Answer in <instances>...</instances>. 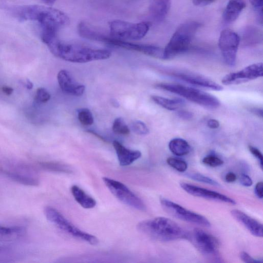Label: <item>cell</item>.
Returning a JSON list of instances; mask_svg holds the SVG:
<instances>
[{"instance_id": "41", "label": "cell", "mask_w": 263, "mask_h": 263, "mask_svg": "<svg viewBox=\"0 0 263 263\" xmlns=\"http://www.w3.org/2000/svg\"><path fill=\"white\" fill-rule=\"evenodd\" d=\"M262 182L260 181L257 183V184L255 185V193L256 195V196L262 199L263 197V193H262Z\"/></svg>"}, {"instance_id": "22", "label": "cell", "mask_w": 263, "mask_h": 263, "mask_svg": "<svg viewBox=\"0 0 263 263\" xmlns=\"http://www.w3.org/2000/svg\"><path fill=\"white\" fill-rule=\"evenodd\" d=\"M25 228L22 226L5 227L0 225V241H12L25 236Z\"/></svg>"}, {"instance_id": "30", "label": "cell", "mask_w": 263, "mask_h": 263, "mask_svg": "<svg viewBox=\"0 0 263 263\" xmlns=\"http://www.w3.org/2000/svg\"><path fill=\"white\" fill-rule=\"evenodd\" d=\"M167 164L179 172H184L187 168V164L182 160L174 158L169 157L167 159Z\"/></svg>"}, {"instance_id": "36", "label": "cell", "mask_w": 263, "mask_h": 263, "mask_svg": "<svg viewBox=\"0 0 263 263\" xmlns=\"http://www.w3.org/2000/svg\"><path fill=\"white\" fill-rule=\"evenodd\" d=\"M249 149L251 153L258 159L260 165V167L262 168V155L261 152L256 147L253 146L252 145L249 146Z\"/></svg>"}, {"instance_id": "46", "label": "cell", "mask_w": 263, "mask_h": 263, "mask_svg": "<svg viewBox=\"0 0 263 263\" xmlns=\"http://www.w3.org/2000/svg\"><path fill=\"white\" fill-rule=\"evenodd\" d=\"M42 3L48 5H52L57 0H41Z\"/></svg>"}, {"instance_id": "8", "label": "cell", "mask_w": 263, "mask_h": 263, "mask_svg": "<svg viewBox=\"0 0 263 263\" xmlns=\"http://www.w3.org/2000/svg\"><path fill=\"white\" fill-rule=\"evenodd\" d=\"M103 181L111 194L121 202L136 210H145L143 201L125 184L105 177L103 178Z\"/></svg>"}, {"instance_id": "39", "label": "cell", "mask_w": 263, "mask_h": 263, "mask_svg": "<svg viewBox=\"0 0 263 263\" xmlns=\"http://www.w3.org/2000/svg\"><path fill=\"white\" fill-rule=\"evenodd\" d=\"M216 0H192L194 5L197 7H204L213 3Z\"/></svg>"}, {"instance_id": "47", "label": "cell", "mask_w": 263, "mask_h": 263, "mask_svg": "<svg viewBox=\"0 0 263 263\" xmlns=\"http://www.w3.org/2000/svg\"><path fill=\"white\" fill-rule=\"evenodd\" d=\"M26 87H27V89H31L33 87V84L30 81L27 80Z\"/></svg>"}, {"instance_id": "29", "label": "cell", "mask_w": 263, "mask_h": 263, "mask_svg": "<svg viewBox=\"0 0 263 263\" xmlns=\"http://www.w3.org/2000/svg\"><path fill=\"white\" fill-rule=\"evenodd\" d=\"M78 118L80 122L83 125H90L93 124L94 119L90 110L86 108H80L77 110Z\"/></svg>"}, {"instance_id": "32", "label": "cell", "mask_w": 263, "mask_h": 263, "mask_svg": "<svg viewBox=\"0 0 263 263\" xmlns=\"http://www.w3.org/2000/svg\"><path fill=\"white\" fill-rule=\"evenodd\" d=\"M131 129L136 134L146 135L149 133V129L146 125L141 121L136 120L131 123Z\"/></svg>"}, {"instance_id": "33", "label": "cell", "mask_w": 263, "mask_h": 263, "mask_svg": "<svg viewBox=\"0 0 263 263\" xmlns=\"http://www.w3.org/2000/svg\"><path fill=\"white\" fill-rule=\"evenodd\" d=\"M202 161L204 164L211 167L219 166L223 163L221 159L213 155H208L204 157Z\"/></svg>"}, {"instance_id": "17", "label": "cell", "mask_w": 263, "mask_h": 263, "mask_svg": "<svg viewBox=\"0 0 263 263\" xmlns=\"http://www.w3.org/2000/svg\"><path fill=\"white\" fill-rule=\"evenodd\" d=\"M231 214L253 235L257 237H262V224L259 221L239 210H232L231 211Z\"/></svg>"}, {"instance_id": "9", "label": "cell", "mask_w": 263, "mask_h": 263, "mask_svg": "<svg viewBox=\"0 0 263 263\" xmlns=\"http://www.w3.org/2000/svg\"><path fill=\"white\" fill-rule=\"evenodd\" d=\"M160 202L163 209L172 217L200 226L211 227L210 221L200 214L187 210L166 198H161Z\"/></svg>"}, {"instance_id": "44", "label": "cell", "mask_w": 263, "mask_h": 263, "mask_svg": "<svg viewBox=\"0 0 263 263\" xmlns=\"http://www.w3.org/2000/svg\"><path fill=\"white\" fill-rule=\"evenodd\" d=\"M2 90L3 92L7 95H10L12 94L13 90L12 88L7 86H3L2 88Z\"/></svg>"}, {"instance_id": "24", "label": "cell", "mask_w": 263, "mask_h": 263, "mask_svg": "<svg viewBox=\"0 0 263 263\" xmlns=\"http://www.w3.org/2000/svg\"><path fill=\"white\" fill-rule=\"evenodd\" d=\"M152 100L158 105L169 110H176L184 105L180 99H168L158 96H152Z\"/></svg>"}, {"instance_id": "27", "label": "cell", "mask_w": 263, "mask_h": 263, "mask_svg": "<svg viewBox=\"0 0 263 263\" xmlns=\"http://www.w3.org/2000/svg\"><path fill=\"white\" fill-rule=\"evenodd\" d=\"M39 167L42 170L50 172H69L70 171L68 166L54 162H40Z\"/></svg>"}, {"instance_id": "10", "label": "cell", "mask_w": 263, "mask_h": 263, "mask_svg": "<svg viewBox=\"0 0 263 263\" xmlns=\"http://www.w3.org/2000/svg\"><path fill=\"white\" fill-rule=\"evenodd\" d=\"M187 238H189L197 250L206 257L212 258L218 256L219 242L212 235L196 228L187 235Z\"/></svg>"}, {"instance_id": "13", "label": "cell", "mask_w": 263, "mask_h": 263, "mask_svg": "<svg viewBox=\"0 0 263 263\" xmlns=\"http://www.w3.org/2000/svg\"><path fill=\"white\" fill-rule=\"evenodd\" d=\"M0 173L10 180L28 186H37L39 179L34 170L25 165L0 166Z\"/></svg>"}, {"instance_id": "3", "label": "cell", "mask_w": 263, "mask_h": 263, "mask_svg": "<svg viewBox=\"0 0 263 263\" xmlns=\"http://www.w3.org/2000/svg\"><path fill=\"white\" fill-rule=\"evenodd\" d=\"M55 56L72 63H84L107 59L111 55L110 51L89 47L79 44H67L59 41L51 52Z\"/></svg>"}, {"instance_id": "6", "label": "cell", "mask_w": 263, "mask_h": 263, "mask_svg": "<svg viewBox=\"0 0 263 263\" xmlns=\"http://www.w3.org/2000/svg\"><path fill=\"white\" fill-rule=\"evenodd\" d=\"M44 212L47 220L61 231L90 245H96L98 243L97 237L77 228L55 208L46 206L44 209Z\"/></svg>"}, {"instance_id": "28", "label": "cell", "mask_w": 263, "mask_h": 263, "mask_svg": "<svg viewBox=\"0 0 263 263\" xmlns=\"http://www.w3.org/2000/svg\"><path fill=\"white\" fill-rule=\"evenodd\" d=\"M112 129L115 134L119 135H126L130 133L128 126L121 117L117 118L114 120Z\"/></svg>"}, {"instance_id": "40", "label": "cell", "mask_w": 263, "mask_h": 263, "mask_svg": "<svg viewBox=\"0 0 263 263\" xmlns=\"http://www.w3.org/2000/svg\"><path fill=\"white\" fill-rule=\"evenodd\" d=\"M178 116L183 120H190L193 117L192 112L184 110H179L177 112Z\"/></svg>"}, {"instance_id": "14", "label": "cell", "mask_w": 263, "mask_h": 263, "mask_svg": "<svg viewBox=\"0 0 263 263\" xmlns=\"http://www.w3.org/2000/svg\"><path fill=\"white\" fill-rule=\"evenodd\" d=\"M262 73V63H254L239 71L226 75L221 82L226 85L240 84L261 77Z\"/></svg>"}, {"instance_id": "11", "label": "cell", "mask_w": 263, "mask_h": 263, "mask_svg": "<svg viewBox=\"0 0 263 263\" xmlns=\"http://www.w3.org/2000/svg\"><path fill=\"white\" fill-rule=\"evenodd\" d=\"M98 42H101L127 50L138 51L146 55L159 59H163V49L154 45L138 44L120 40L102 33L99 35Z\"/></svg>"}, {"instance_id": "16", "label": "cell", "mask_w": 263, "mask_h": 263, "mask_svg": "<svg viewBox=\"0 0 263 263\" xmlns=\"http://www.w3.org/2000/svg\"><path fill=\"white\" fill-rule=\"evenodd\" d=\"M57 79L61 89L65 93L74 96H81L84 93L85 86L77 82L68 71L61 70Z\"/></svg>"}, {"instance_id": "35", "label": "cell", "mask_w": 263, "mask_h": 263, "mask_svg": "<svg viewBox=\"0 0 263 263\" xmlns=\"http://www.w3.org/2000/svg\"><path fill=\"white\" fill-rule=\"evenodd\" d=\"M250 3L254 9L258 13V16L260 17V23H262V1L263 0H249Z\"/></svg>"}, {"instance_id": "38", "label": "cell", "mask_w": 263, "mask_h": 263, "mask_svg": "<svg viewBox=\"0 0 263 263\" xmlns=\"http://www.w3.org/2000/svg\"><path fill=\"white\" fill-rule=\"evenodd\" d=\"M239 181L240 183L245 186H250L253 184L252 179L246 174H241L239 177Z\"/></svg>"}, {"instance_id": "23", "label": "cell", "mask_w": 263, "mask_h": 263, "mask_svg": "<svg viewBox=\"0 0 263 263\" xmlns=\"http://www.w3.org/2000/svg\"><path fill=\"white\" fill-rule=\"evenodd\" d=\"M70 190L76 201L83 208L88 209L96 206V200L78 186L72 185Z\"/></svg>"}, {"instance_id": "18", "label": "cell", "mask_w": 263, "mask_h": 263, "mask_svg": "<svg viewBox=\"0 0 263 263\" xmlns=\"http://www.w3.org/2000/svg\"><path fill=\"white\" fill-rule=\"evenodd\" d=\"M174 75L178 79L194 85L215 91H220L223 89L222 86L220 85L203 76L184 72L176 73Z\"/></svg>"}, {"instance_id": "37", "label": "cell", "mask_w": 263, "mask_h": 263, "mask_svg": "<svg viewBox=\"0 0 263 263\" xmlns=\"http://www.w3.org/2000/svg\"><path fill=\"white\" fill-rule=\"evenodd\" d=\"M240 258L245 262H259L261 261L254 259L248 253L244 251L240 253Z\"/></svg>"}, {"instance_id": "2", "label": "cell", "mask_w": 263, "mask_h": 263, "mask_svg": "<svg viewBox=\"0 0 263 263\" xmlns=\"http://www.w3.org/2000/svg\"><path fill=\"white\" fill-rule=\"evenodd\" d=\"M141 233L161 242H168L187 238L188 234L178 223L164 217L143 220L137 226Z\"/></svg>"}, {"instance_id": "45", "label": "cell", "mask_w": 263, "mask_h": 263, "mask_svg": "<svg viewBox=\"0 0 263 263\" xmlns=\"http://www.w3.org/2000/svg\"><path fill=\"white\" fill-rule=\"evenodd\" d=\"M252 111L255 114L257 115L258 116L262 117V110L261 109L259 108H254L252 110Z\"/></svg>"}, {"instance_id": "15", "label": "cell", "mask_w": 263, "mask_h": 263, "mask_svg": "<svg viewBox=\"0 0 263 263\" xmlns=\"http://www.w3.org/2000/svg\"><path fill=\"white\" fill-rule=\"evenodd\" d=\"M180 185L184 191L194 196L231 204L236 203L235 200L230 197L214 191L185 182H181Z\"/></svg>"}, {"instance_id": "31", "label": "cell", "mask_w": 263, "mask_h": 263, "mask_svg": "<svg viewBox=\"0 0 263 263\" xmlns=\"http://www.w3.org/2000/svg\"><path fill=\"white\" fill-rule=\"evenodd\" d=\"M186 176L194 180L208 184L214 186H218L219 184L212 178L198 173H192L186 174Z\"/></svg>"}, {"instance_id": "20", "label": "cell", "mask_w": 263, "mask_h": 263, "mask_svg": "<svg viewBox=\"0 0 263 263\" xmlns=\"http://www.w3.org/2000/svg\"><path fill=\"white\" fill-rule=\"evenodd\" d=\"M171 0H149V11L156 21H163L171 8Z\"/></svg>"}, {"instance_id": "12", "label": "cell", "mask_w": 263, "mask_h": 263, "mask_svg": "<svg viewBox=\"0 0 263 263\" xmlns=\"http://www.w3.org/2000/svg\"><path fill=\"white\" fill-rule=\"evenodd\" d=\"M240 37L235 31L225 29L220 33L218 46L225 63L230 66L235 65Z\"/></svg>"}, {"instance_id": "1", "label": "cell", "mask_w": 263, "mask_h": 263, "mask_svg": "<svg viewBox=\"0 0 263 263\" xmlns=\"http://www.w3.org/2000/svg\"><path fill=\"white\" fill-rule=\"evenodd\" d=\"M3 9L20 21H37L42 30L58 31L68 25L70 19L63 11L49 6L39 5H5Z\"/></svg>"}, {"instance_id": "19", "label": "cell", "mask_w": 263, "mask_h": 263, "mask_svg": "<svg viewBox=\"0 0 263 263\" xmlns=\"http://www.w3.org/2000/svg\"><path fill=\"white\" fill-rule=\"evenodd\" d=\"M112 145L119 164L121 166L129 165L141 156V153L140 151L129 149L117 140H114Z\"/></svg>"}, {"instance_id": "7", "label": "cell", "mask_w": 263, "mask_h": 263, "mask_svg": "<svg viewBox=\"0 0 263 263\" xmlns=\"http://www.w3.org/2000/svg\"><path fill=\"white\" fill-rule=\"evenodd\" d=\"M151 24L143 21L131 23L116 20L109 23L110 35L120 40H139L144 37L149 30Z\"/></svg>"}, {"instance_id": "4", "label": "cell", "mask_w": 263, "mask_h": 263, "mask_svg": "<svg viewBox=\"0 0 263 263\" xmlns=\"http://www.w3.org/2000/svg\"><path fill=\"white\" fill-rule=\"evenodd\" d=\"M201 26L197 21H188L180 25L163 49V59H172L187 51Z\"/></svg>"}, {"instance_id": "25", "label": "cell", "mask_w": 263, "mask_h": 263, "mask_svg": "<svg viewBox=\"0 0 263 263\" xmlns=\"http://www.w3.org/2000/svg\"><path fill=\"white\" fill-rule=\"evenodd\" d=\"M168 147L171 152L177 156L186 155L191 151V146L188 142L179 138L171 140L169 142Z\"/></svg>"}, {"instance_id": "34", "label": "cell", "mask_w": 263, "mask_h": 263, "mask_svg": "<svg viewBox=\"0 0 263 263\" xmlns=\"http://www.w3.org/2000/svg\"><path fill=\"white\" fill-rule=\"evenodd\" d=\"M50 99V95L49 92L44 88H39L36 90L35 99L40 103H45Z\"/></svg>"}, {"instance_id": "26", "label": "cell", "mask_w": 263, "mask_h": 263, "mask_svg": "<svg viewBox=\"0 0 263 263\" xmlns=\"http://www.w3.org/2000/svg\"><path fill=\"white\" fill-rule=\"evenodd\" d=\"M262 32L258 28L248 26L243 31L242 38L247 44H255L262 39Z\"/></svg>"}, {"instance_id": "5", "label": "cell", "mask_w": 263, "mask_h": 263, "mask_svg": "<svg viewBox=\"0 0 263 263\" xmlns=\"http://www.w3.org/2000/svg\"><path fill=\"white\" fill-rule=\"evenodd\" d=\"M156 87L183 97L204 107L215 109L220 104L219 100L212 95L198 89L179 84L159 83Z\"/></svg>"}, {"instance_id": "42", "label": "cell", "mask_w": 263, "mask_h": 263, "mask_svg": "<svg viewBox=\"0 0 263 263\" xmlns=\"http://www.w3.org/2000/svg\"><path fill=\"white\" fill-rule=\"evenodd\" d=\"M207 125L211 129H216L219 127L220 123L218 120L214 119H211L208 121Z\"/></svg>"}, {"instance_id": "21", "label": "cell", "mask_w": 263, "mask_h": 263, "mask_svg": "<svg viewBox=\"0 0 263 263\" xmlns=\"http://www.w3.org/2000/svg\"><path fill=\"white\" fill-rule=\"evenodd\" d=\"M246 6V4L243 0H229L222 14L223 21L227 24L234 22Z\"/></svg>"}, {"instance_id": "43", "label": "cell", "mask_w": 263, "mask_h": 263, "mask_svg": "<svg viewBox=\"0 0 263 263\" xmlns=\"http://www.w3.org/2000/svg\"><path fill=\"white\" fill-rule=\"evenodd\" d=\"M237 179L236 174L233 172L228 173L225 176V180L227 182H233Z\"/></svg>"}]
</instances>
